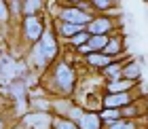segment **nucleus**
I'll return each mask as SVG.
<instances>
[{"label": "nucleus", "mask_w": 148, "mask_h": 129, "mask_svg": "<svg viewBox=\"0 0 148 129\" xmlns=\"http://www.w3.org/2000/svg\"><path fill=\"white\" fill-rule=\"evenodd\" d=\"M23 28H25V36L30 40H38L42 38L45 34V25H42V19L36 17V15H30L23 19Z\"/></svg>", "instance_id": "39448f33"}, {"label": "nucleus", "mask_w": 148, "mask_h": 129, "mask_svg": "<svg viewBox=\"0 0 148 129\" xmlns=\"http://www.w3.org/2000/svg\"><path fill=\"white\" fill-rule=\"evenodd\" d=\"M53 127L55 129H78V125H74L66 119H53Z\"/></svg>", "instance_id": "a211bd4d"}, {"label": "nucleus", "mask_w": 148, "mask_h": 129, "mask_svg": "<svg viewBox=\"0 0 148 129\" xmlns=\"http://www.w3.org/2000/svg\"><path fill=\"white\" fill-rule=\"evenodd\" d=\"M23 123L28 127H34V129H51L53 125V117L47 112H36V114H25L23 117Z\"/></svg>", "instance_id": "423d86ee"}, {"label": "nucleus", "mask_w": 148, "mask_h": 129, "mask_svg": "<svg viewBox=\"0 0 148 129\" xmlns=\"http://www.w3.org/2000/svg\"><path fill=\"white\" fill-rule=\"evenodd\" d=\"M133 85L136 83H131V80H112V83L106 85V89H108V93H127V91H131L133 89Z\"/></svg>", "instance_id": "1a4fd4ad"}, {"label": "nucleus", "mask_w": 148, "mask_h": 129, "mask_svg": "<svg viewBox=\"0 0 148 129\" xmlns=\"http://www.w3.org/2000/svg\"><path fill=\"white\" fill-rule=\"evenodd\" d=\"M78 129H102V117L97 112H85L78 121Z\"/></svg>", "instance_id": "6e6552de"}, {"label": "nucleus", "mask_w": 148, "mask_h": 129, "mask_svg": "<svg viewBox=\"0 0 148 129\" xmlns=\"http://www.w3.org/2000/svg\"><path fill=\"white\" fill-rule=\"evenodd\" d=\"M6 19H9V9L4 2H0V21H6Z\"/></svg>", "instance_id": "4be33fe9"}, {"label": "nucleus", "mask_w": 148, "mask_h": 129, "mask_svg": "<svg viewBox=\"0 0 148 129\" xmlns=\"http://www.w3.org/2000/svg\"><path fill=\"white\" fill-rule=\"evenodd\" d=\"M142 76V72H140V66L138 64H127V66H123V78L125 80H131V83H136V80Z\"/></svg>", "instance_id": "9b49d317"}, {"label": "nucleus", "mask_w": 148, "mask_h": 129, "mask_svg": "<svg viewBox=\"0 0 148 129\" xmlns=\"http://www.w3.org/2000/svg\"><path fill=\"white\" fill-rule=\"evenodd\" d=\"M40 6H42L40 2H34V0H30V2H25V4H21V11H23L25 15L30 17V15H34V11H38Z\"/></svg>", "instance_id": "6ab92c4d"}, {"label": "nucleus", "mask_w": 148, "mask_h": 129, "mask_svg": "<svg viewBox=\"0 0 148 129\" xmlns=\"http://www.w3.org/2000/svg\"><path fill=\"white\" fill-rule=\"evenodd\" d=\"M83 30H85L83 25H72V23H64V21H62V25H59V34L66 36V38H74L76 34H80Z\"/></svg>", "instance_id": "4468645a"}, {"label": "nucleus", "mask_w": 148, "mask_h": 129, "mask_svg": "<svg viewBox=\"0 0 148 129\" xmlns=\"http://www.w3.org/2000/svg\"><path fill=\"white\" fill-rule=\"evenodd\" d=\"M99 117H102V123L114 125L116 121H121V110H114V108H104V110L99 112Z\"/></svg>", "instance_id": "f8f14e48"}, {"label": "nucleus", "mask_w": 148, "mask_h": 129, "mask_svg": "<svg viewBox=\"0 0 148 129\" xmlns=\"http://www.w3.org/2000/svg\"><path fill=\"white\" fill-rule=\"evenodd\" d=\"M0 129H4V121L2 119H0Z\"/></svg>", "instance_id": "5701e85b"}, {"label": "nucleus", "mask_w": 148, "mask_h": 129, "mask_svg": "<svg viewBox=\"0 0 148 129\" xmlns=\"http://www.w3.org/2000/svg\"><path fill=\"white\" fill-rule=\"evenodd\" d=\"M59 19H62L64 23L83 25V28H87V23L91 21V17L87 15V13H83L80 9H76V6H66V9L62 11V15H59Z\"/></svg>", "instance_id": "7ed1b4c3"}, {"label": "nucleus", "mask_w": 148, "mask_h": 129, "mask_svg": "<svg viewBox=\"0 0 148 129\" xmlns=\"http://www.w3.org/2000/svg\"><path fill=\"white\" fill-rule=\"evenodd\" d=\"M104 74L110 78V83H112V80H119L121 76H123V66H121V64H114V62H112L108 68H104Z\"/></svg>", "instance_id": "dca6fc26"}, {"label": "nucleus", "mask_w": 148, "mask_h": 129, "mask_svg": "<svg viewBox=\"0 0 148 129\" xmlns=\"http://www.w3.org/2000/svg\"><path fill=\"white\" fill-rule=\"evenodd\" d=\"M110 129H138V125L133 123V121H116L114 125H110Z\"/></svg>", "instance_id": "412c9836"}, {"label": "nucleus", "mask_w": 148, "mask_h": 129, "mask_svg": "<svg viewBox=\"0 0 148 129\" xmlns=\"http://www.w3.org/2000/svg\"><path fill=\"white\" fill-rule=\"evenodd\" d=\"M87 64H91V66H95V68H108L112 64V59L108 55H104V53H91V55H87Z\"/></svg>", "instance_id": "9d476101"}, {"label": "nucleus", "mask_w": 148, "mask_h": 129, "mask_svg": "<svg viewBox=\"0 0 148 129\" xmlns=\"http://www.w3.org/2000/svg\"><path fill=\"white\" fill-rule=\"evenodd\" d=\"M40 49H42V55L47 57V62H51V59L57 57V40L53 36V32H45L42 38H40Z\"/></svg>", "instance_id": "0eeeda50"}, {"label": "nucleus", "mask_w": 148, "mask_h": 129, "mask_svg": "<svg viewBox=\"0 0 148 129\" xmlns=\"http://www.w3.org/2000/svg\"><path fill=\"white\" fill-rule=\"evenodd\" d=\"M91 6L95 11H108V9H114V2L112 0H93Z\"/></svg>", "instance_id": "f3484780"}, {"label": "nucleus", "mask_w": 148, "mask_h": 129, "mask_svg": "<svg viewBox=\"0 0 148 129\" xmlns=\"http://www.w3.org/2000/svg\"><path fill=\"white\" fill-rule=\"evenodd\" d=\"M51 85H53V89L57 93H62V95L70 93L74 89V70H72V66L66 64V62H59L55 66V70H53Z\"/></svg>", "instance_id": "f257e3e1"}, {"label": "nucleus", "mask_w": 148, "mask_h": 129, "mask_svg": "<svg viewBox=\"0 0 148 129\" xmlns=\"http://www.w3.org/2000/svg\"><path fill=\"white\" fill-rule=\"evenodd\" d=\"M108 43H110V36H91L87 45H89V49L93 53H97V51H104Z\"/></svg>", "instance_id": "ddd939ff"}, {"label": "nucleus", "mask_w": 148, "mask_h": 129, "mask_svg": "<svg viewBox=\"0 0 148 129\" xmlns=\"http://www.w3.org/2000/svg\"><path fill=\"white\" fill-rule=\"evenodd\" d=\"M112 28H114V23H112L110 17H93L91 21L87 23L85 32L89 34V36H108Z\"/></svg>", "instance_id": "f03ea898"}, {"label": "nucleus", "mask_w": 148, "mask_h": 129, "mask_svg": "<svg viewBox=\"0 0 148 129\" xmlns=\"http://www.w3.org/2000/svg\"><path fill=\"white\" fill-rule=\"evenodd\" d=\"M131 102H133V93L127 91V93H108V95L102 99V104H104V108L121 110V108H125V106H131Z\"/></svg>", "instance_id": "20e7f679"}, {"label": "nucleus", "mask_w": 148, "mask_h": 129, "mask_svg": "<svg viewBox=\"0 0 148 129\" xmlns=\"http://www.w3.org/2000/svg\"><path fill=\"white\" fill-rule=\"evenodd\" d=\"M89 34H87V32H80V34H76V36H74V38H70L72 40V45L74 47H83V45H87V43H89Z\"/></svg>", "instance_id": "aec40b11"}, {"label": "nucleus", "mask_w": 148, "mask_h": 129, "mask_svg": "<svg viewBox=\"0 0 148 129\" xmlns=\"http://www.w3.org/2000/svg\"><path fill=\"white\" fill-rule=\"evenodd\" d=\"M121 47H123V45H121V40H119V38H112V36H110V43L106 45V49H104L102 53H104V55H108V57L112 59V57H116L119 53H121Z\"/></svg>", "instance_id": "2eb2a0df"}]
</instances>
